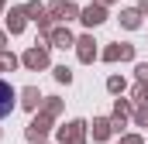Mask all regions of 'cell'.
<instances>
[{
	"instance_id": "6da1fadb",
	"label": "cell",
	"mask_w": 148,
	"mask_h": 144,
	"mask_svg": "<svg viewBox=\"0 0 148 144\" xmlns=\"http://www.w3.org/2000/svg\"><path fill=\"white\" fill-rule=\"evenodd\" d=\"M14 103H17V93H14V86L0 79V120H3V117L14 110Z\"/></svg>"
}]
</instances>
